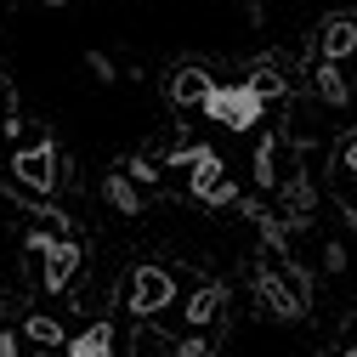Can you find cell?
<instances>
[{"label":"cell","instance_id":"15","mask_svg":"<svg viewBox=\"0 0 357 357\" xmlns=\"http://www.w3.org/2000/svg\"><path fill=\"white\" fill-rule=\"evenodd\" d=\"M346 170H351V188H357V142L346 148Z\"/></svg>","mask_w":357,"mask_h":357},{"label":"cell","instance_id":"6","mask_svg":"<svg viewBox=\"0 0 357 357\" xmlns=\"http://www.w3.org/2000/svg\"><path fill=\"white\" fill-rule=\"evenodd\" d=\"M40 250H46V289H63L68 273L79 266V250L63 244V238H40Z\"/></svg>","mask_w":357,"mask_h":357},{"label":"cell","instance_id":"16","mask_svg":"<svg viewBox=\"0 0 357 357\" xmlns=\"http://www.w3.org/2000/svg\"><path fill=\"white\" fill-rule=\"evenodd\" d=\"M351 357H357V340H351Z\"/></svg>","mask_w":357,"mask_h":357},{"label":"cell","instance_id":"8","mask_svg":"<svg viewBox=\"0 0 357 357\" xmlns=\"http://www.w3.org/2000/svg\"><path fill=\"white\" fill-rule=\"evenodd\" d=\"M210 85H215V79H210L204 68H182V74L170 79V97H176V102H193V108H204V97H210Z\"/></svg>","mask_w":357,"mask_h":357},{"label":"cell","instance_id":"4","mask_svg":"<svg viewBox=\"0 0 357 357\" xmlns=\"http://www.w3.org/2000/svg\"><path fill=\"white\" fill-rule=\"evenodd\" d=\"M12 170H17V182H23V188L46 193V188H52V170H57V153H52V142H34V148H23V153L12 159Z\"/></svg>","mask_w":357,"mask_h":357},{"label":"cell","instance_id":"5","mask_svg":"<svg viewBox=\"0 0 357 357\" xmlns=\"http://www.w3.org/2000/svg\"><path fill=\"white\" fill-rule=\"evenodd\" d=\"M255 289H261V306H266V312H278V318H301V312H306V295L289 289L278 273H261Z\"/></svg>","mask_w":357,"mask_h":357},{"label":"cell","instance_id":"12","mask_svg":"<svg viewBox=\"0 0 357 357\" xmlns=\"http://www.w3.org/2000/svg\"><path fill=\"white\" fill-rule=\"evenodd\" d=\"M215 306H221V295H215V289H204V295L193 301V324H204V318H210V312H215Z\"/></svg>","mask_w":357,"mask_h":357},{"label":"cell","instance_id":"2","mask_svg":"<svg viewBox=\"0 0 357 357\" xmlns=\"http://www.w3.org/2000/svg\"><path fill=\"white\" fill-rule=\"evenodd\" d=\"M130 312H137V318H153V312H165L170 301H176V278L165 273V266H137V273H130Z\"/></svg>","mask_w":357,"mask_h":357},{"label":"cell","instance_id":"10","mask_svg":"<svg viewBox=\"0 0 357 357\" xmlns=\"http://www.w3.org/2000/svg\"><path fill=\"white\" fill-rule=\"evenodd\" d=\"M335 68H340V63H329V57L318 63V91H324L329 102H346V79H340Z\"/></svg>","mask_w":357,"mask_h":357},{"label":"cell","instance_id":"11","mask_svg":"<svg viewBox=\"0 0 357 357\" xmlns=\"http://www.w3.org/2000/svg\"><path fill=\"white\" fill-rule=\"evenodd\" d=\"M23 335H29L34 346H57V340H63V329H57L52 318H29V329H23Z\"/></svg>","mask_w":357,"mask_h":357},{"label":"cell","instance_id":"3","mask_svg":"<svg viewBox=\"0 0 357 357\" xmlns=\"http://www.w3.org/2000/svg\"><path fill=\"white\" fill-rule=\"evenodd\" d=\"M188 188H193V199H204V204H227L233 199V182H227V165H221L215 153H188Z\"/></svg>","mask_w":357,"mask_h":357},{"label":"cell","instance_id":"9","mask_svg":"<svg viewBox=\"0 0 357 357\" xmlns=\"http://www.w3.org/2000/svg\"><path fill=\"white\" fill-rule=\"evenodd\" d=\"M351 46H357V23H351V17H335V23L324 29V57H329V63H340Z\"/></svg>","mask_w":357,"mask_h":357},{"label":"cell","instance_id":"13","mask_svg":"<svg viewBox=\"0 0 357 357\" xmlns=\"http://www.w3.org/2000/svg\"><path fill=\"white\" fill-rule=\"evenodd\" d=\"M108 193H114V204H119V210H137V193H130V188H125V182H114V188H108Z\"/></svg>","mask_w":357,"mask_h":357},{"label":"cell","instance_id":"14","mask_svg":"<svg viewBox=\"0 0 357 357\" xmlns=\"http://www.w3.org/2000/svg\"><path fill=\"white\" fill-rule=\"evenodd\" d=\"M0 357H17V335H0Z\"/></svg>","mask_w":357,"mask_h":357},{"label":"cell","instance_id":"7","mask_svg":"<svg viewBox=\"0 0 357 357\" xmlns=\"http://www.w3.org/2000/svg\"><path fill=\"white\" fill-rule=\"evenodd\" d=\"M68 357H114V329L108 324H91L68 340Z\"/></svg>","mask_w":357,"mask_h":357},{"label":"cell","instance_id":"1","mask_svg":"<svg viewBox=\"0 0 357 357\" xmlns=\"http://www.w3.org/2000/svg\"><path fill=\"white\" fill-rule=\"evenodd\" d=\"M266 97H278V74H255V79H238V85H210L204 114L227 130H255L261 114H266Z\"/></svg>","mask_w":357,"mask_h":357}]
</instances>
